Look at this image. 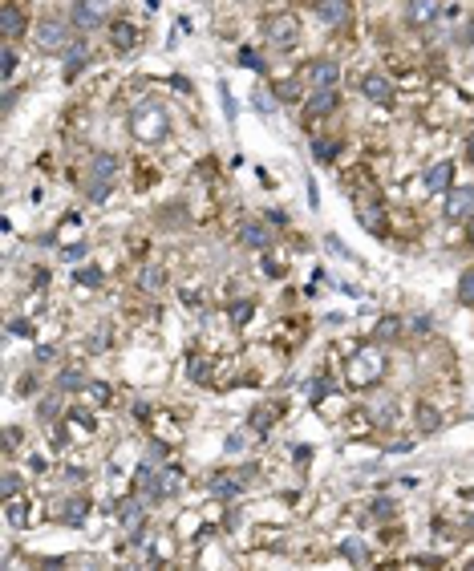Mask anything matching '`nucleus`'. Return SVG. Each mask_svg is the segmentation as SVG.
I'll return each instance as SVG.
<instances>
[{
	"instance_id": "obj_1",
	"label": "nucleus",
	"mask_w": 474,
	"mask_h": 571,
	"mask_svg": "<svg viewBox=\"0 0 474 571\" xmlns=\"http://www.w3.org/2000/svg\"><path fill=\"white\" fill-rule=\"evenodd\" d=\"M130 130L142 142H163L166 138V110L158 101H138L134 110H130Z\"/></svg>"
},
{
	"instance_id": "obj_2",
	"label": "nucleus",
	"mask_w": 474,
	"mask_h": 571,
	"mask_svg": "<svg viewBox=\"0 0 474 571\" xmlns=\"http://www.w3.org/2000/svg\"><path fill=\"white\" fill-rule=\"evenodd\" d=\"M385 377V360L377 357V348H361L357 357L349 360V381L353 389H369Z\"/></svg>"
},
{
	"instance_id": "obj_3",
	"label": "nucleus",
	"mask_w": 474,
	"mask_h": 571,
	"mask_svg": "<svg viewBox=\"0 0 474 571\" xmlns=\"http://www.w3.org/2000/svg\"><path fill=\"white\" fill-rule=\"evenodd\" d=\"M353 211H357V219H361V227L369 236H385V211H381V199H377L373 186L353 195Z\"/></svg>"
},
{
	"instance_id": "obj_4",
	"label": "nucleus",
	"mask_w": 474,
	"mask_h": 571,
	"mask_svg": "<svg viewBox=\"0 0 474 571\" xmlns=\"http://www.w3.org/2000/svg\"><path fill=\"white\" fill-rule=\"evenodd\" d=\"M263 37L272 41L276 49H292L296 37H300V21L292 13H272L263 21Z\"/></svg>"
},
{
	"instance_id": "obj_5",
	"label": "nucleus",
	"mask_w": 474,
	"mask_h": 571,
	"mask_svg": "<svg viewBox=\"0 0 474 571\" xmlns=\"http://www.w3.org/2000/svg\"><path fill=\"white\" fill-rule=\"evenodd\" d=\"M37 45L45 53H61L69 45V25H65L61 16H45L37 25Z\"/></svg>"
},
{
	"instance_id": "obj_6",
	"label": "nucleus",
	"mask_w": 474,
	"mask_h": 571,
	"mask_svg": "<svg viewBox=\"0 0 474 571\" xmlns=\"http://www.w3.org/2000/svg\"><path fill=\"white\" fill-rule=\"evenodd\" d=\"M446 219H450V223L474 219V186H450V195H446Z\"/></svg>"
},
{
	"instance_id": "obj_7",
	"label": "nucleus",
	"mask_w": 474,
	"mask_h": 571,
	"mask_svg": "<svg viewBox=\"0 0 474 571\" xmlns=\"http://www.w3.org/2000/svg\"><path fill=\"white\" fill-rule=\"evenodd\" d=\"M312 13H316L321 25H345V21L353 16V4H349V0H316V4H312Z\"/></svg>"
},
{
	"instance_id": "obj_8",
	"label": "nucleus",
	"mask_w": 474,
	"mask_h": 571,
	"mask_svg": "<svg viewBox=\"0 0 474 571\" xmlns=\"http://www.w3.org/2000/svg\"><path fill=\"white\" fill-rule=\"evenodd\" d=\"M0 33H4V41H16L25 33V13H21L16 0H4V4H0Z\"/></svg>"
},
{
	"instance_id": "obj_9",
	"label": "nucleus",
	"mask_w": 474,
	"mask_h": 571,
	"mask_svg": "<svg viewBox=\"0 0 474 571\" xmlns=\"http://www.w3.org/2000/svg\"><path fill=\"white\" fill-rule=\"evenodd\" d=\"M361 89H365V98L373 101V106H389V101H393V81H389L385 74H365Z\"/></svg>"
},
{
	"instance_id": "obj_10",
	"label": "nucleus",
	"mask_w": 474,
	"mask_h": 571,
	"mask_svg": "<svg viewBox=\"0 0 474 571\" xmlns=\"http://www.w3.org/2000/svg\"><path fill=\"white\" fill-rule=\"evenodd\" d=\"M304 77H308L312 89H333L337 86V77H341V69L333 61H312V65H304Z\"/></svg>"
},
{
	"instance_id": "obj_11",
	"label": "nucleus",
	"mask_w": 474,
	"mask_h": 571,
	"mask_svg": "<svg viewBox=\"0 0 474 571\" xmlns=\"http://www.w3.org/2000/svg\"><path fill=\"white\" fill-rule=\"evenodd\" d=\"M118 519L130 531V539H142V498H122L118 502Z\"/></svg>"
},
{
	"instance_id": "obj_12",
	"label": "nucleus",
	"mask_w": 474,
	"mask_h": 571,
	"mask_svg": "<svg viewBox=\"0 0 474 571\" xmlns=\"http://www.w3.org/2000/svg\"><path fill=\"white\" fill-rule=\"evenodd\" d=\"M101 25V0H77L74 4V29L89 33V29Z\"/></svg>"
},
{
	"instance_id": "obj_13",
	"label": "nucleus",
	"mask_w": 474,
	"mask_h": 571,
	"mask_svg": "<svg viewBox=\"0 0 474 571\" xmlns=\"http://www.w3.org/2000/svg\"><path fill=\"white\" fill-rule=\"evenodd\" d=\"M333 110H337V94H333V89H316L308 98V106H304V118L316 122V118H325V113H333Z\"/></svg>"
},
{
	"instance_id": "obj_14",
	"label": "nucleus",
	"mask_w": 474,
	"mask_h": 571,
	"mask_svg": "<svg viewBox=\"0 0 474 571\" xmlns=\"http://www.w3.org/2000/svg\"><path fill=\"white\" fill-rule=\"evenodd\" d=\"M454 183V162H434L425 171V191H446Z\"/></svg>"
},
{
	"instance_id": "obj_15",
	"label": "nucleus",
	"mask_w": 474,
	"mask_h": 571,
	"mask_svg": "<svg viewBox=\"0 0 474 571\" xmlns=\"http://www.w3.org/2000/svg\"><path fill=\"white\" fill-rule=\"evenodd\" d=\"M239 243H243V248L263 251L268 243H272V236H268V227H263V223H248L243 231H239Z\"/></svg>"
},
{
	"instance_id": "obj_16",
	"label": "nucleus",
	"mask_w": 474,
	"mask_h": 571,
	"mask_svg": "<svg viewBox=\"0 0 474 571\" xmlns=\"http://www.w3.org/2000/svg\"><path fill=\"white\" fill-rule=\"evenodd\" d=\"M163 284H166L163 268H158V263H142V272H138V288H142V292H158Z\"/></svg>"
},
{
	"instance_id": "obj_17",
	"label": "nucleus",
	"mask_w": 474,
	"mask_h": 571,
	"mask_svg": "<svg viewBox=\"0 0 474 571\" xmlns=\"http://www.w3.org/2000/svg\"><path fill=\"white\" fill-rule=\"evenodd\" d=\"M110 41H114V49H134V25L130 21H114L110 25Z\"/></svg>"
},
{
	"instance_id": "obj_18",
	"label": "nucleus",
	"mask_w": 474,
	"mask_h": 571,
	"mask_svg": "<svg viewBox=\"0 0 474 571\" xmlns=\"http://www.w3.org/2000/svg\"><path fill=\"white\" fill-rule=\"evenodd\" d=\"M89 166H94V183H110L114 174H118V158L114 154H94Z\"/></svg>"
},
{
	"instance_id": "obj_19",
	"label": "nucleus",
	"mask_w": 474,
	"mask_h": 571,
	"mask_svg": "<svg viewBox=\"0 0 474 571\" xmlns=\"http://www.w3.org/2000/svg\"><path fill=\"white\" fill-rule=\"evenodd\" d=\"M413 422H418V430H422V434H434L438 425H442V413L434 410V405H418V410H413Z\"/></svg>"
},
{
	"instance_id": "obj_20",
	"label": "nucleus",
	"mask_w": 474,
	"mask_h": 571,
	"mask_svg": "<svg viewBox=\"0 0 474 571\" xmlns=\"http://www.w3.org/2000/svg\"><path fill=\"white\" fill-rule=\"evenodd\" d=\"M438 16V0H413L410 4V25H430Z\"/></svg>"
},
{
	"instance_id": "obj_21",
	"label": "nucleus",
	"mask_w": 474,
	"mask_h": 571,
	"mask_svg": "<svg viewBox=\"0 0 474 571\" xmlns=\"http://www.w3.org/2000/svg\"><path fill=\"white\" fill-rule=\"evenodd\" d=\"M86 515H89V502H86V498H69V502L61 507V519L69 522V527H81V522H86Z\"/></svg>"
},
{
	"instance_id": "obj_22",
	"label": "nucleus",
	"mask_w": 474,
	"mask_h": 571,
	"mask_svg": "<svg viewBox=\"0 0 474 571\" xmlns=\"http://www.w3.org/2000/svg\"><path fill=\"white\" fill-rule=\"evenodd\" d=\"M25 519H29V507L13 495L9 502H4V522H9V527H25Z\"/></svg>"
},
{
	"instance_id": "obj_23",
	"label": "nucleus",
	"mask_w": 474,
	"mask_h": 571,
	"mask_svg": "<svg viewBox=\"0 0 474 571\" xmlns=\"http://www.w3.org/2000/svg\"><path fill=\"white\" fill-rule=\"evenodd\" d=\"M86 385H89V381L77 369H65L61 377H57V393H74V389H86Z\"/></svg>"
},
{
	"instance_id": "obj_24",
	"label": "nucleus",
	"mask_w": 474,
	"mask_h": 571,
	"mask_svg": "<svg viewBox=\"0 0 474 571\" xmlns=\"http://www.w3.org/2000/svg\"><path fill=\"white\" fill-rule=\"evenodd\" d=\"M276 413H280V405H260V410L251 413V430H268L276 422Z\"/></svg>"
},
{
	"instance_id": "obj_25",
	"label": "nucleus",
	"mask_w": 474,
	"mask_h": 571,
	"mask_svg": "<svg viewBox=\"0 0 474 571\" xmlns=\"http://www.w3.org/2000/svg\"><path fill=\"white\" fill-rule=\"evenodd\" d=\"M187 377L203 385V381H211V365H207L203 357H191V365H187Z\"/></svg>"
},
{
	"instance_id": "obj_26",
	"label": "nucleus",
	"mask_w": 474,
	"mask_h": 571,
	"mask_svg": "<svg viewBox=\"0 0 474 571\" xmlns=\"http://www.w3.org/2000/svg\"><path fill=\"white\" fill-rule=\"evenodd\" d=\"M211 495H215V498H236V495H239V482H236V478H215V482H211Z\"/></svg>"
},
{
	"instance_id": "obj_27",
	"label": "nucleus",
	"mask_w": 474,
	"mask_h": 571,
	"mask_svg": "<svg viewBox=\"0 0 474 571\" xmlns=\"http://www.w3.org/2000/svg\"><path fill=\"white\" fill-rule=\"evenodd\" d=\"M401 333V324H398V316H385V320H377V340H393V336Z\"/></svg>"
},
{
	"instance_id": "obj_28",
	"label": "nucleus",
	"mask_w": 474,
	"mask_h": 571,
	"mask_svg": "<svg viewBox=\"0 0 474 571\" xmlns=\"http://www.w3.org/2000/svg\"><path fill=\"white\" fill-rule=\"evenodd\" d=\"M458 300H462V304H474V268H470V272H462V280H458Z\"/></svg>"
},
{
	"instance_id": "obj_29",
	"label": "nucleus",
	"mask_w": 474,
	"mask_h": 571,
	"mask_svg": "<svg viewBox=\"0 0 474 571\" xmlns=\"http://www.w3.org/2000/svg\"><path fill=\"white\" fill-rule=\"evenodd\" d=\"M0 486H4V490H0V495H4V498L21 495V474H16V470H4V478H0Z\"/></svg>"
},
{
	"instance_id": "obj_30",
	"label": "nucleus",
	"mask_w": 474,
	"mask_h": 571,
	"mask_svg": "<svg viewBox=\"0 0 474 571\" xmlns=\"http://www.w3.org/2000/svg\"><path fill=\"white\" fill-rule=\"evenodd\" d=\"M86 398H89V401H98V405H106V401H110V385H101V381H89V385H86Z\"/></svg>"
},
{
	"instance_id": "obj_31",
	"label": "nucleus",
	"mask_w": 474,
	"mask_h": 571,
	"mask_svg": "<svg viewBox=\"0 0 474 571\" xmlns=\"http://www.w3.org/2000/svg\"><path fill=\"white\" fill-rule=\"evenodd\" d=\"M251 308H256L251 300H236V304H231V320H236V324H243V320L251 316Z\"/></svg>"
},
{
	"instance_id": "obj_32",
	"label": "nucleus",
	"mask_w": 474,
	"mask_h": 571,
	"mask_svg": "<svg viewBox=\"0 0 474 571\" xmlns=\"http://www.w3.org/2000/svg\"><path fill=\"white\" fill-rule=\"evenodd\" d=\"M341 555L349 559V563H365V547L361 543H345L341 547Z\"/></svg>"
},
{
	"instance_id": "obj_33",
	"label": "nucleus",
	"mask_w": 474,
	"mask_h": 571,
	"mask_svg": "<svg viewBox=\"0 0 474 571\" xmlns=\"http://www.w3.org/2000/svg\"><path fill=\"white\" fill-rule=\"evenodd\" d=\"M312 154H316L321 162H328L333 154H337V142H312Z\"/></svg>"
},
{
	"instance_id": "obj_34",
	"label": "nucleus",
	"mask_w": 474,
	"mask_h": 571,
	"mask_svg": "<svg viewBox=\"0 0 474 571\" xmlns=\"http://www.w3.org/2000/svg\"><path fill=\"white\" fill-rule=\"evenodd\" d=\"M0 65H4V69H0L4 77L16 74V53H13V45H4V57H0Z\"/></svg>"
},
{
	"instance_id": "obj_35",
	"label": "nucleus",
	"mask_w": 474,
	"mask_h": 571,
	"mask_svg": "<svg viewBox=\"0 0 474 571\" xmlns=\"http://www.w3.org/2000/svg\"><path fill=\"white\" fill-rule=\"evenodd\" d=\"M239 65H248V69H256V74H263V61L256 57L251 49H239Z\"/></svg>"
},
{
	"instance_id": "obj_36",
	"label": "nucleus",
	"mask_w": 474,
	"mask_h": 571,
	"mask_svg": "<svg viewBox=\"0 0 474 571\" xmlns=\"http://www.w3.org/2000/svg\"><path fill=\"white\" fill-rule=\"evenodd\" d=\"M77 284H94V288H98L101 284V272H98V268H81V272H77Z\"/></svg>"
},
{
	"instance_id": "obj_37",
	"label": "nucleus",
	"mask_w": 474,
	"mask_h": 571,
	"mask_svg": "<svg viewBox=\"0 0 474 571\" xmlns=\"http://www.w3.org/2000/svg\"><path fill=\"white\" fill-rule=\"evenodd\" d=\"M57 410H61V398H45V401H41V418H45V422H49Z\"/></svg>"
},
{
	"instance_id": "obj_38",
	"label": "nucleus",
	"mask_w": 474,
	"mask_h": 571,
	"mask_svg": "<svg viewBox=\"0 0 474 571\" xmlns=\"http://www.w3.org/2000/svg\"><path fill=\"white\" fill-rule=\"evenodd\" d=\"M9 333H13V336H33V324H29V320H13V324H9Z\"/></svg>"
},
{
	"instance_id": "obj_39",
	"label": "nucleus",
	"mask_w": 474,
	"mask_h": 571,
	"mask_svg": "<svg viewBox=\"0 0 474 571\" xmlns=\"http://www.w3.org/2000/svg\"><path fill=\"white\" fill-rule=\"evenodd\" d=\"M53 357H57V348H53V345H41V348H37V360H41V365H49Z\"/></svg>"
},
{
	"instance_id": "obj_40",
	"label": "nucleus",
	"mask_w": 474,
	"mask_h": 571,
	"mask_svg": "<svg viewBox=\"0 0 474 571\" xmlns=\"http://www.w3.org/2000/svg\"><path fill=\"white\" fill-rule=\"evenodd\" d=\"M373 515H393V502H373Z\"/></svg>"
},
{
	"instance_id": "obj_41",
	"label": "nucleus",
	"mask_w": 474,
	"mask_h": 571,
	"mask_svg": "<svg viewBox=\"0 0 474 571\" xmlns=\"http://www.w3.org/2000/svg\"><path fill=\"white\" fill-rule=\"evenodd\" d=\"M466 150H470V162H474V134H470V142H466Z\"/></svg>"
},
{
	"instance_id": "obj_42",
	"label": "nucleus",
	"mask_w": 474,
	"mask_h": 571,
	"mask_svg": "<svg viewBox=\"0 0 474 571\" xmlns=\"http://www.w3.org/2000/svg\"><path fill=\"white\" fill-rule=\"evenodd\" d=\"M470 243H474V223H470Z\"/></svg>"
}]
</instances>
